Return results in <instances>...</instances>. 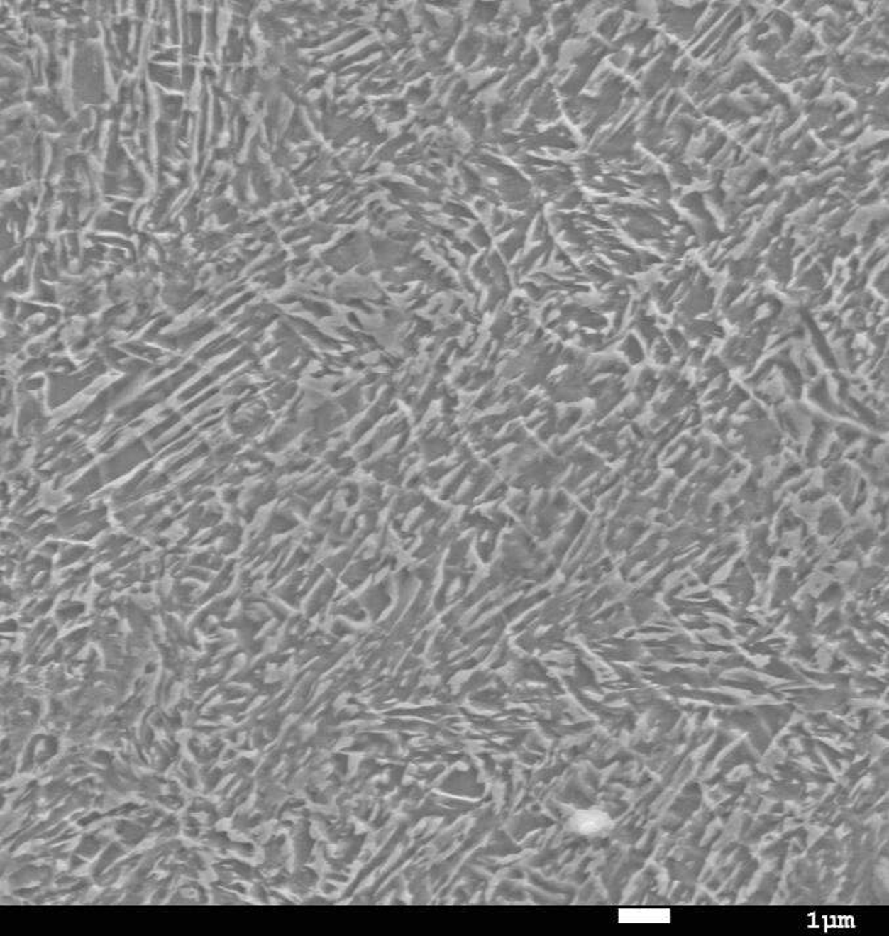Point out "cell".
Listing matches in <instances>:
<instances>
[{
  "label": "cell",
  "instance_id": "6da1fadb",
  "mask_svg": "<svg viewBox=\"0 0 889 936\" xmlns=\"http://www.w3.org/2000/svg\"><path fill=\"white\" fill-rule=\"evenodd\" d=\"M573 827L585 834L602 832L608 827L607 815L594 812H582L573 818Z\"/></svg>",
  "mask_w": 889,
  "mask_h": 936
}]
</instances>
